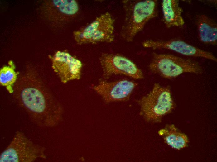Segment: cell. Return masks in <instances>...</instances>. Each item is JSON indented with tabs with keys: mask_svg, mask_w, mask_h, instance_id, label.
<instances>
[{
	"mask_svg": "<svg viewBox=\"0 0 217 162\" xmlns=\"http://www.w3.org/2000/svg\"><path fill=\"white\" fill-rule=\"evenodd\" d=\"M53 5L64 14L74 16L79 10V6L77 1L75 0H54Z\"/></svg>",
	"mask_w": 217,
	"mask_h": 162,
	"instance_id": "cell-15",
	"label": "cell"
},
{
	"mask_svg": "<svg viewBox=\"0 0 217 162\" xmlns=\"http://www.w3.org/2000/svg\"><path fill=\"white\" fill-rule=\"evenodd\" d=\"M140 114L148 122H158L173 111L175 104L172 97L171 87L155 83L151 91L138 100Z\"/></svg>",
	"mask_w": 217,
	"mask_h": 162,
	"instance_id": "cell-3",
	"label": "cell"
},
{
	"mask_svg": "<svg viewBox=\"0 0 217 162\" xmlns=\"http://www.w3.org/2000/svg\"><path fill=\"white\" fill-rule=\"evenodd\" d=\"M114 22L110 13H102L89 24L74 31V39L80 45L112 43L115 38Z\"/></svg>",
	"mask_w": 217,
	"mask_h": 162,
	"instance_id": "cell-5",
	"label": "cell"
},
{
	"mask_svg": "<svg viewBox=\"0 0 217 162\" xmlns=\"http://www.w3.org/2000/svg\"><path fill=\"white\" fill-rule=\"evenodd\" d=\"M46 148L34 143L22 132L17 131L6 149L1 153L0 162H32L46 159Z\"/></svg>",
	"mask_w": 217,
	"mask_h": 162,
	"instance_id": "cell-6",
	"label": "cell"
},
{
	"mask_svg": "<svg viewBox=\"0 0 217 162\" xmlns=\"http://www.w3.org/2000/svg\"><path fill=\"white\" fill-rule=\"evenodd\" d=\"M142 44L145 48L153 50L167 49L186 56L202 58L215 62L217 61V58L211 52L196 47L180 40H147L143 41Z\"/></svg>",
	"mask_w": 217,
	"mask_h": 162,
	"instance_id": "cell-10",
	"label": "cell"
},
{
	"mask_svg": "<svg viewBox=\"0 0 217 162\" xmlns=\"http://www.w3.org/2000/svg\"><path fill=\"white\" fill-rule=\"evenodd\" d=\"M13 96L32 121L42 127H52L62 120L61 106L51 94L38 87L13 88Z\"/></svg>",
	"mask_w": 217,
	"mask_h": 162,
	"instance_id": "cell-1",
	"label": "cell"
},
{
	"mask_svg": "<svg viewBox=\"0 0 217 162\" xmlns=\"http://www.w3.org/2000/svg\"><path fill=\"white\" fill-rule=\"evenodd\" d=\"M198 36L203 43L215 45L217 43V25L205 14L199 16L196 22Z\"/></svg>",
	"mask_w": 217,
	"mask_h": 162,
	"instance_id": "cell-12",
	"label": "cell"
},
{
	"mask_svg": "<svg viewBox=\"0 0 217 162\" xmlns=\"http://www.w3.org/2000/svg\"><path fill=\"white\" fill-rule=\"evenodd\" d=\"M15 66L12 62L10 61L8 65L3 67L0 71L1 85L6 87L10 93L13 92V85L17 78V74L15 71Z\"/></svg>",
	"mask_w": 217,
	"mask_h": 162,
	"instance_id": "cell-14",
	"label": "cell"
},
{
	"mask_svg": "<svg viewBox=\"0 0 217 162\" xmlns=\"http://www.w3.org/2000/svg\"><path fill=\"white\" fill-rule=\"evenodd\" d=\"M163 21L166 27H181L185 24L182 9L177 0H164L162 2Z\"/></svg>",
	"mask_w": 217,
	"mask_h": 162,
	"instance_id": "cell-11",
	"label": "cell"
},
{
	"mask_svg": "<svg viewBox=\"0 0 217 162\" xmlns=\"http://www.w3.org/2000/svg\"><path fill=\"white\" fill-rule=\"evenodd\" d=\"M49 57L52 67L62 82L65 83L80 79L83 65L80 60L67 52L60 51Z\"/></svg>",
	"mask_w": 217,
	"mask_h": 162,
	"instance_id": "cell-9",
	"label": "cell"
},
{
	"mask_svg": "<svg viewBox=\"0 0 217 162\" xmlns=\"http://www.w3.org/2000/svg\"><path fill=\"white\" fill-rule=\"evenodd\" d=\"M99 60L105 79L114 75H124L135 79L144 78L142 71L132 60L122 55L104 53Z\"/></svg>",
	"mask_w": 217,
	"mask_h": 162,
	"instance_id": "cell-7",
	"label": "cell"
},
{
	"mask_svg": "<svg viewBox=\"0 0 217 162\" xmlns=\"http://www.w3.org/2000/svg\"><path fill=\"white\" fill-rule=\"evenodd\" d=\"M166 143L171 148L180 150L186 147L189 143L187 135L179 131L174 124H167L158 131Z\"/></svg>",
	"mask_w": 217,
	"mask_h": 162,
	"instance_id": "cell-13",
	"label": "cell"
},
{
	"mask_svg": "<svg viewBox=\"0 0 217 162\" xmlns=\"http://www.w3.org/2000/svg\"><path fill=\"white\" fill-rule=\"evenodd\" d=\"M148 69L152 73L168 79L185 73L202 74L203 69L197 62L170 54L154 52Z\"/></svg>",
	"mask_w": 217,
	"mask_h": 162,
	"instance_id": "cell-4",
	"label": "cell"
},
{
	"mask_svg": "<svg viewBox=\"0 0 217 162\" xmlns=\"http://www.w3.org/2000/svg\"><path fill=\"white\" fill-rule=\"evenodd\" d=\"M137 85L134 81L126 79L109 82L102 79L93 87L106 103L127 99Z\"/></svg>",
	"mask_w": 217,
	"mask_h": 162,
	"instance_id": "cell-8",
	"label": "cell"
},
{
	"mask_svg": "<svg viewBox=\"0 0 217 162\" xmlns=\"http://www.w3.org/2000/svg\"><path fill=\"white\" fill-rule=\"evenodd\" d=\"M124 18L120 32L125 41L132 42L150 20L158 15L156 0H124L122 2Z\"/></svg>",
	"mask_w": 217,
	"mask_h": 162,
	"instance_id": "cell-2",
	"label": "cell"
}]
</instances>
